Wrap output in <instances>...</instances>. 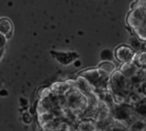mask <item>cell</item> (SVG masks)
Segmentation results:
<instances>
[{
    "mask_svg": "<svg viewBox=\"0 0 146 131\" xmlns=\"http://www.w3.org/2000/svg\"><path fill=\"white\" fill-rule=\"evenodd\" d=\"M127 23L140 40L146 42V0H136L133 3Z\"/></svg>",
    "mask_w": 146,
    "mask_h": 131,
    "instance_id": "cell-1",
    "label": "cell"
},
{
    "mask_svg": "<svg viewBox=\"0 0 146 131\" xmlns=\"http://www.w3.org/2000/svg\"><path fill=\"white\" fill-rule=\"evenodd\" d=\"M136 55L137 51L128 45H121L115 50V57L122 63L133 61Z\"/></svg>",
    "mask_w": 146,
    "mask_h": 131,
    "instance_id": "cell-2",
    "label": "cell"
},
{
    "mask_svg": "<svg viewBox=\"0 0 146 131\" xmlns=\"http://www.w3.org/2000/svg\"><path fill=\"white\" fill-rule=\"evenodd\" d=\"M98 125L93 118H85L76 123L75 131H98Z\"/></svg>",
    "mask_w": 146,
    "mask_h": 131,
    "instance_id": "cell-3",
    "label": "cell"
},
{
    "mask_svg": "<svg viewBox=\"0 0 146 131\" xmlns=\"http://www.w3.org/2000/svg\"><path fill=\"white\" fill-rule=\"evenodd\" d=\"M13 31V25L9 19L0 18V34L4 37H9Z\"/></svg>",
    "mask_w": 146,
    "mask_h": 131,
    "instance_id": "cell-4",
    "label": "cell"
},
{
    "mask_svg": "<svg viewBox=\"0 0 146 131\" xmlns=\"http://www.w3.org/2000/svg\"><path fill=\"white\" fill-rule=\"evenodd\" d=\"M134 110L139 118L146 120V99H143L138 105H136Z\"/></svg>",
    "mask_w": 146,
    "mask_h": 131,
    "instance_id": "cell-5",
    "label": "cell"
},
{
    "mask_svg": "<svg viewBox=\"0 0 146 131\" xmlns=\"http://www.w3.org/2000/svg\"><path fill=\"white\" fill-rule=\"evenodd\" d=\"M3 38L2 37V35L0 34V46H2L3 45Z\"/></svg>",
    "mask_w": 146,
    "mask_h": 131,
    "instance_id": "cell-6",
    "label": "cell"
}]
</instances>
